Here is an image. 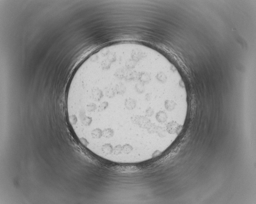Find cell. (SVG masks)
I'll return each mask as SVG.
<instances>
[{
	"mask_svg": "<svg viewBox=\"0 0 256 204\" xmlns=\"http://www.w3.org/2000/svg\"><path fill=\"white\" fill-rule=\"evenodd\" d=\"M104 95L102 90L97 86H93L90 89V96L95 101H99L104 97Z\"/></svg>",
	"mask_w": 256,
	"mask_h": 204,
	"instance_id": "obj_1",
	"label": "cell"
},
{
	"mask_svg": "<svg viewBox=\"0 0 256 204\" xmlns=\"http://www.w3.org/2000/svg\"><path fill=\"white\" fill-rule=\"evenodd\" d=\"M109 85L112 87L115 90L116 93L118 95H124L127 91V87H126V85L122 81L117 83L115 85L114 87H113L110 85Z\"/></svg>",
	"mask_w": 256,
	"mask_h": 204,
	"instance_id": "obj_2",
	"label": "cell"
},
{
	"mask_svg": "<svg viewBox=\"0 0 256 204\" xmlns=\"http://www.w3.org/2000/svg\"><path fill=\"white\" fill-rule=\"evenodd\" d=\"M176 102L174 100L167 99L164 101V107L167 111L171 112L176 108L177 106Z\"/></svg>",
	"mask_w": 256,
	"mask_h": 204,
	"instance_id": "obj_3",
	"label": "cell"
},
{
	"mask_svg": "<svg viewBox=\"0 0 256 204\" xmlns=\"http://www.w3.org/2000/svg\"><path fill=\"white\" fill-rule=\"evenodd\" d=\"M124 105L127 109L131 110L134 109L137 105V102L134 99L128 98L125 100Z\"/></svg>",
	"mask_w": 256,
	"mask_h": 204,
	"instance_id": "obj_4",
	"label": "cell"
},
{
	"mask_svg": "<svg viewBox=\"0 0 256 204\" xmlns=\"http://www.w3.org/2000/svg\"><path fill=\"white\" fill-rule=\"evenodd\" d=\"M157 121L160 123H163L166 122L168 119L167 113L163 111H160L157 113L156 116Z\"/></svg>",
	"mask_w": 256,
	"mask_h": 204,
	"instance_id": "obj_5",
	"label": "cell"
},
{
	"mask_svg": "<svg viewBox=\"0 0 256 204\" xmlns=\"http://www.w3.org/2000/svg\"><path fill=\"white\" fill-rule=\"evenodd\" d=\"M105 94L108 98L111 99L115 96L116 93L112 87L108 85L105 87Z\"/></svg>",
	"mask_w": 256,
	"mask_h": 204,
	"instance_id": "obj_6",
	"label": "cell"
},
{
	"mask_svg": "<svg viewBox=\"0 0 256 204\" xmlns=\"http://www.w3.org/2000/svg\"><path fill=\"white\" fill-rule=\"evenodd\" d=\"M102 136L105 138H110L114 136V131L111 128H107L102 131Z\"/></svg>",
	"mask_w": 256,
	"mask_h": 204,
	"instance_id": "obj_7",
	"label": "cell"
},
{
	"mask_svg": "<svg viewBox=\"0 0 256 204\" xmlns=\"http://www.w3.org/2000/svg\"><path fill=\"white\" fill-rule=\"evenodd\" d=\"M97 109V106L94 103H90L88 104L86 106L85 109L81 108L80 109L86 110V111L89 113L93 112Z\"/></svg>",
	"mask_w": 256,
	"mask_h": 204,
	"instance_id": "obj_8",
	"label": "cell"
},
{
	"mask_svg": "<svg viewBox=\"0 0 256 204\" xmlns=\"http://www.w3.org/2000/svg\"><path fill=\"white\" fill-rule=\"evenodd\" d=\"M109 105V103L107 101H104L102 102V103H101L99 105L98 107V109H97V110H98V112H102L104 111L108 107Z\"/></svg>",
	"mask_w": 256,
	"mask_h": 204,
	"instance_id": "obj_9",
	"label": "cell"
},
{
	"mask_svg": "<svg viewBox=\"0 0 256 204\" xmlns=\"http://www.w3.org/2000/svg\"><path fill=\"white\" fill-rule=\"evenodd\" d=\"M157 133L158 134V136L160 137H165L167 135V132L165 129L162 128V127H158L157 131Z\"/></svg>",
	"mask_w": 256,
	"mask_h": 204,
	"instance_id": "obj_10",
	"label": "cell"
},
{
	"mask_svg": "<svg viewBox=\"0 0 256 204\" xmlns=\"http://www.w3.org/2000/svg\"><path fill=\"white\" fill-rule=\"evenodd\" d=\"M158 127L155 124H151L147 129L148 132L150 133H155L157 131Z\"/></svg>",
	"mask_w": 256,
	"mask_h": 204,
	"instance_id": "obj_11",
	"label": "cell"
},
{
	"mask_svg": "<svg viewBox=\"0 0 256 204\" xmlns=\"http://www.w3.org/2000/svg\"><path fill=\"white\" fill-rule=\"evenodd\" d=\"M154 113V111L151 107H148L146 110V114L147 116L150 117L152 116Z\"/></svg>",
	"mask_w": 256,
	"mask_h": 204,
	"instance_id": "obj_12",
	"label": "cell"
},
{
	"mask_svg": "<svg viewBox=\"0 0 256 204\" xmlns=\"http://www.w3.org/2000/svg\"><path fill=\"white\" fill-rule=\"evenodd\" d=\"M151 97L152 93H147L146 94V95H145V99L146 101H150L151 99Z\"/></svg>",
	"mask_w": 256,
	"mask_h": 204,
	"instance_id": "obj_13",
	"label": "cell"
}]
</instances>
